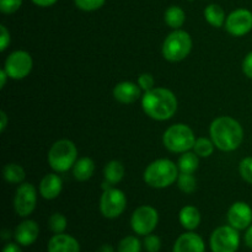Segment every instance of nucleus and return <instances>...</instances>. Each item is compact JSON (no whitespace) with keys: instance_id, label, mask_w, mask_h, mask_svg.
<instances>
[{"instance_id":"11","label":"nucleus","mask_w":252,"mask_h":252,"mask_svg":"<svg viewBox=\"0 0 252 252\" xmlns=\"http://www.w3.org/2000/svg\"><path fill=\"white\" fill-rule=\"evenodd\" d=\"M37 204V191L32 184L25 182L17 187L14 198V209L22 218L29 217L34 211Z\"/></svg>"},{"instance_id":"41","label":"nucleus","mask_w":252,"mask_h":252,"mask_svg":"<svg viewBox=\"0 0 252 252\" xmlns=\"http://www.w3.org/2000/svg\"><path fill=\"white\" fill-rule=\"evenodd\" d=\"M7 79H10L9 75H7V73L5 71V69H1V70H0V89L5 88Z\"/></svg>"},{"instance_id":"6","label":"nucleus","mask_w":252,"mask_h":252,"mask_svg":"<svg viewBox=\"0 0 252 252\" xmlns=\"http://www.w3.org/2000/svg\"><path fill=\"white\" fill-rule=\"evenodd\" d=\"M192 38L189 32L184 30H175L167 34L162 43V56L166 61L176 63L181 62L191 53Z\"/></svg>"},{"instance_id":"16","label":"nucleus","mask_w":252,"mask_h":252,"mask_svg":"<svg viewBox=\"0 0 252 252\" xmlns=\"http://www.w3.org/2000/svg\"><path fill=\"white\" fill-rule=\"evenodd\" d=\"M39 228L34 220L27 219L20 223L15 229V240L21 246H30L38 239Z\"/></svg>"},{"instance_id":"39","label":"nucleus","mask_w":252,"mask_h":252,"mask_svg":"<svg viewBox=\"0 0 252 252\" xmlns=\"http://www.w3.org/2000/svg\"><path fill=\"white\" fill-rule=\"evenodd\" d=\"M2 252H22V251H21V249H20V246L17 245V244L9 243V244H6V245L4 246V249H2Z\"/></svg>"},{"instance_id":"10","label":"nucleus","mask_w":252,"mask_h":252,"mask_svg":"<svg viewBox=\"0 0 252 252\" xmlns=\"http://www.w3.org/2000/svg\"><path fill=\"white\" fill-rule=\"evenodd\" d=\"M127 207V197L125 192L118 189H110L103 191L100 199V211L105 218H118Z\"/></svg>"},{"instance_id":"7","label":"nucleus","mask_w":252,"mask_h":252,"mask_svg":"<svg viewBox=\"0 0 252 252\" xmlns=\"http://www.w3.org/2000/svg\"><path fill=\"white\" fill-rule=\"evenodd\" d=\"M159 223V213L152 206H140L133 212L130 226L140 236H147L155 230Z\"/></svg>"},{"instance_id":"28","label":"nucleus","mask_w":252,"mask_h":252,"mask_svg":"<svg viewBox=\"0 0 252 252\" xmlns=\"http://www.w3.org/2000/svg\"><path fill=\"white\" fill-rule=\"evenodd\" d=\"M68 220L62 213H53L48 219V228L52 233L62 234L65 231Z\"/></svg>"},{"instance_id":"25","label":"nucleus","mask_w":252,"mask_h":252,"mask_svg":"<svg viewBox=\"0 0 252 252\" xmlns=\"http://www.w3.org/2000/svg\"><path fill=\"white\" fill-rule=\"evenodd\" d=\"M2 176H4L5 181L9 184H22L26 177V172H25L24 167L19 164H6L2 170Z\"/></svg>"},{"instance_id":"35","label":"nucleus","mask_w":252,"mask_h":252,"mask_svg":"<svg viewBox=\"0 0 252 252\" xmlns=\"http://www.w3.org/2000/svg\"><path fill=\"white\" fill-rule=\"evenodd\" d=\"M0 31H1V34H0V39H1L0 51L5 52L6 51L7 47H9L10 41H11V39H10V32L7 31V29L4 26V25H1V26H0Z\"/></svg>"},{"instance_id":"31","label":"nucleus","mask_w":252,"mask_h":252,"mask_svg":"<svg viewBox=\"0 0 252 252\" xmlns=\"http://www.w3.org/2000/svg\"><path fill=\"white\" fill-rule=\"evenodd\" d=\"M74 2L83 11H95L105 5L106 0H74Z\"/></svg>"},{"instance_id":"14","label":"nucleus","mask_w":252,"mask_h":252,"mask_svg":"<svg viewBox=\"0 0 252 252\" xmlns=\"http://www.w3.org/2000/svg\"><path fill=\"white\" fill-rule=\"evenodd\" d=\"M113 97L116 101L125 105L134 103L142 97V89L138 84L132 81H122L113 89Z\"/></svg>"},{"instance_id":"34","label":"nucleus","mask_w":252,"mask_h":252,"mask_svg":"<svg viewBox=\"0 0 252 252\" xmlns=\"http://www.w3.org/2000/svg\"><path fill=\"white\" fill-rule=\"evenodd\" d=\"M138 85H139L140 89L144 91L152 90V89H154L155 85L154 76L149 73L142 74V75H139V78H138Z\"/></svg>"},{"instance_id":"1","label":"nucleus","mask_w":252,"mask_h":252,"mask_svg":"<svg viewBox=\"0 0 252 252\" xmlns=\"http://www.w3.org/2000/svg\"><path fill=\"white\" fill-rule=\"evenodd\" d=\"M177 97L171 90L165 88H154L145 91L142 97V107L145 115L155 121H167L177 111Z\"/></svg>"},{"instance_id":"42","label":"nucleus","mask_w":252,"mask_h":252,"mask_svg":"<svg viewBox=\"0 0 252 252\" xmlns=\"http://www.w3.org/2000/svg\"><path fill=\"white\" fill-rule=\"evenodd\" d=\"M97 252H115V250H113V246L110 245V244H103V245L98 249Z\"/></svg>"},{"instance_id":"33","label":"nucleus","mask_w":252,"mask_h":252,"mask_svg":"<svg viewBox=\"0 0 252 252\" xmlns=\"http://www.w3.org/2000/svg\"><path fill=\"white\" fill-rule=\"evenodd\" d=\"M143 245H144V249L148 252H159L160 249H161V240L158 235L149 234V235L145 236Z\"/></svg>"},{"instance_id":"32","label":"nucleus","mask_w":252,"mask_h":252,"mask_svg":"<svg viewBox=\"0 0 252 252\" xmlns=\"http://www.w3.org/2000/svg\"><path fill=\"white\" fill-rule=\"evenodd\" d=\"M22 0H0V11L2 14H14L21 7Z\"/></svg>"},{"instance_id":"29","label":"nucleus","mask_w":252,"mask_h":252,"mask_svg":"<svg viewBox=\"0 0 252 252\" xmlns=\"http://www.w3.org/2000/svg\"><path fill=\"white\" fill-rule=\"evenodd\" d=\"M117 252H142V243L135 236H126L118 244Z\"/></svg>"},{"instance_id":"26","label":"nucleus","mask_w":252,"mask_h":252,"mask_svg":"<svg viewBox=\"0 0 252 252\" xmlns=\"http://www.w3.org/2000/svg\"><path fill=\"white\" fill-rule=\"evenodd\" d=\"M214 143L208 138H197L196 143L193 145V152L198 155L199 158H208L214 153Z\"/></svg>"},{"instance_id":"20","label":"nucleus","mask_w":252,"mask_h":252,"mask_svg":"<svg viewBox=\"0 0 252 252\" xmlns=\"http://www.w3.org/2000/svg\"><path fill=\"white\" fill-rule=\"evenodd\" d=\"M95 172V162L90 158H80L73 166V175L75 180L84 182L93 177Z\"/></svg>"},{"instance_id":"8","label":"nucleus","mask_w":252,"mask_h":252,"mask_svg":"<svg viewBox=\"0 0 252 252\" xmlns=\"http://www.w3.org/2000/svg\"><path fill=\"white\" fill-rule=\"evenodd\" d=\"M211 250L213 252H236L240 245V235L231 225H223L212 233Z\"/></svg>"},{"instance_id":"38","label":"nucleus","mask_w":252,"mask_h":252,"mask_svg":"<svg viewBox=\"0 0 252 252\" xmlns=\"http://www.w3.org/2000/svg\"><path fill=\"white\" fill-rule=\"evenodd\" d=\"M7 121H9L7 115L5 113V111H1V112H0V132L1 133H4L5 129H6Z\"/></svg>"},{"instance_id":"13","label":"nucleus","mask_w":252,"mask_h":252,"mask_svg":"<svg viewBox=\"0 0 252 252\" xmlns=\"http://www.w3.org/2000/svg\"><path fill=\"white\" fill-rule=\"evenodd\" d=\"M226 218L229 225L236 230H245L252 224V208L245 202H235L229 208Z\"/></svg>"},{"instance_id":"37","label":"nucleus","mask_w":252,"mask_h":252,"mask_svg":"<svg viewBox=\"0 0 252 252\" xmlns=\"http://www.w3.org/2000/svg\"><path fill=\"white\" fill-rule=\"evenodd\" d=\"M31 1L33 2L34 5H37V6L48 7V6H52V5L56 4L58 0H31Z\"/></svg>"},{"instance_id":"2","label":"nucleus","mask_w":252,"mask_h":252,"mask_svg":"<svg viewBox=\"0 0 252 252\" xmlns=\"http://www.w3.org/2000/svg\"><path fill=\"white\" fill-rule=\"evenodd\" d=\"M211 139L221 152H234L244 140V129L240 123L229 116H220L212 122Z\"/></svg>"},{"instance_id":"23","label":"nucleus","mask_w":252,"mask_h":252,"mask_svg":"<svg viewBox=\"0 0 252 252\" xmlns=\"http://www.w3.org/2000/svg\"><path fill=\"white\" fill-rule=\"evenodd\" d=\"M125 166L118 160H112V161L107 162L103 169V175H105V180L110 182L111 185H116L118 182L122 181L123 176H125Z\"/></svg>"},{"instance_id":"19","label":"nucleus","mask_w":252,"mask_h":252,"mask_svg":"<svg viewBox=\"0 0 252 252\" xmlns=\"http://www.w3.org/2000/svg\"><path fill=\"white\" fill-rule=\"evenodd\" d=\"M179 220L185 229L193 231L201 224V213L194 206H185L180 211Z\"/></svg>"},{"instance_id":"12","label":"nucleus","mask_w":252,"mask_h":252,"mask_svg":"<svg viewBox=\"0 0 252 252\" xmlns=\"http://www.w3.org/2000/svg\"><path fill=\"white\" fill-rule=\"evenodd\" d=\"M225 30L234 37H243L252 30V12L248 9H236L228 15Z\"/></svg>"},{"instance_id":"27","label":"nucleus","mask_w":252,"mask_h":252,"mask_svg":"<svg viewBox=\"0 0 252 252\" xmlns=\"http://www.w3.org/2000/svg\"><path fill=\"white\" fill-rule=\"evenodd\" d=\"M177 186L184 193L191 194L197 189V181L193 174H182L180 172L177 179Z\"/></svg>"},{"instance_id":"4","label":"nucleus","mask_w":252,"mask_h":252,"mask_svg":"<svg viewBox=\"0 0 252 252\" xmlns=\"http://www.w3.org/2000/svg\"><path fill=\"white\" fill-rule=\"evenodd\" d=\"M164 147L171 153H184L193 149L196 137L191 128L184 123H176L167 128L162 135Z\"/></svg>"},{"instance_id":"3","label":"nucleus","mask_w":252,"mask_h":252,"mask_svg":"<svg viewBox=\"0 0 252 252\" xmlns=\"http://www.w3.org/2000/svg\"><path fill=\"white\" fill-rule=\"evenodd\" d=\"M179 166L170 159H158L145 169L144 181L153 189H166L179 179Z\"/></svg>"},{"instance_id":"36","label":"nucleus","mask_w":252,"mask_h":252,"mask_svg":"<svg viewBox=\"0 0 252 252\" xmlns=\"http://www.w3.org/2000/svg\"><path fill=\"white\" fill-rule=\"evenodd\" d=\"M243 73L245 74L249 79H252V51L244 58Z\"/></svg>"},{"instance_id":"30","label":"nucleus","mask_w":252,"mask_h":252,"mask_svg":"<svg viewBox=\"0 0 252 252\" xmlns=\"http://www.w3.org/2000/svg\"><path fill=\"white\" fill-rule=\"evenodd\" d=\"M239 172L243 180L252 185V157L244 158L239 164Z\"/></svg>"},{"instance_id":"9","label":"nucleus","mask_w":252,"mask_h":252,"mask_svg":"<svg viewBox=\"0 0 252 252\" xmlns=\"http://www.w3.org/2000/svg\"><path fill=\"white\" fill-rule=\"evenodd\" d=\"M33 66V61L29 52L14 51L7 56L4 69L10 79L22 80L30 75Z\"/></svg>"},{"instance_id":"5","label":"nucleus","mask_w":252,"mask_h":252,"mask_svg":"<svg viewBox=\"0 0 252 252\" xmlns=\"http://www.w3.org/2000/svg\"><path fill=\"white\" fill-rule=\"evenodd\" d=\"M78 149L69 139L57 140L48 152V164L56 172H65L75 165Z\"/></svg>"},{"instance_id":"24","label":"nucleus","mask_w":252,"mask_h":252,"mask_svg":"<svg viewBox=\"0 0 252 252\" xmlns=\"http://www.w3.org/2000/svg\"><path fill=\"white\" fill-rule=\"evenodd\" d=\"M177 166H179L180 172H182V174H194L199 166V157L194 152L184 153L179 158Z\"/></svg>"},{"instance_id":"40","label":"nucleus","mask_w":252,"mask_h":252,"mask_svg":"<svg viewBox=\"0 0 252 252\" xmlns=\"http://www.w3.org/2000/svg\"><path fill=\"white\" fill-rule=\"evenodd\" d=\"M245 244L248 248L252 249V224L248 228L245 234Z\"/></svg>"},{"instance_id":"18","label":"nucleus","mask_w":252,"mask_h":252,"mask_svg":"<svg viewBox=\"0 0 252 252\" xmlns=\"http://www.w3.org/2000/svg\"><path fill=\"white\" fill-rule=\"evenodd\" d=\"M63 189V181L57 174H47L39 184V194L44 199H54Z\"/></svg>"},{"instance_id":"21","label":"nucleus","mask_w":252,"mask_h":252,"mask_svg":"<svg viewBox=\"0 0 252 252\" xmlns=\"http://www.w3.org/2000/svg\"><path fill=\"white\" fill-rule=\"evenodd\" d=\"M204 19L209 25L217 27V29L223 27L226 21L225 12H224L223 7L218 4H209L204 9Z\"/></svg>"},{"instance_id":"15","label":"nucleus","mask_w":252,"mask_h":252,"mask_svg":"<svg viewBox=\"0 0 252 252\" xmlns=\"http://www.w3.org/2000/svg\"><path fill=\"white\" fill-rule=\"evenodd\" d=\"M172 252H206V245L198 234L187 231L177 238Z\"/></svg>"},{"instance_id":"22","label":"nucleus","mask_w":252,"mask_h":252,"mask_svg":"<svg viewBox=\"0 0 252 252\" xmlns=\"http://www.w3.org/2000/svg\"><path fill=\"white\" fill-rule=\"evenodd\" d=\"M165 24L169 27L174 30H180V27L184 26L185 21H186V14H185L184 9L177 5H172V6L167 7L164 15Z\"/></svg>"},{"instance_id":"17","label":"nucleus","mask_w":252,"mask_h":252,"mask_svg":"<svg viewBox=\"0 0 252 252\" xmlns=\"http://www.w3.org/2000/svg\"><path fill=\"white\" fill-rule=\"evenodd\" d=\"M48 252H80V244L68 234H54L47 245Z\"/></svg>"}]
</instances>
